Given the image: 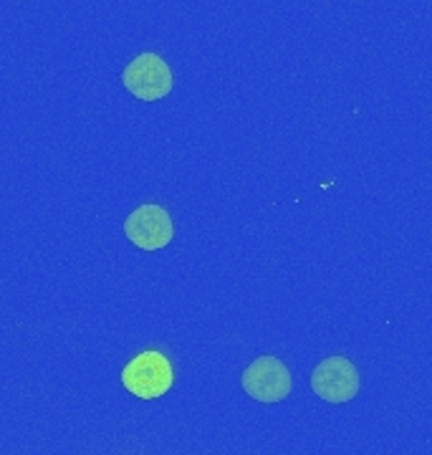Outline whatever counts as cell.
I'll use <instances>...</instances> for the list:
<instances>
[{"instance_id":"obj_5","label":"cell","mask_w":432,"mask_h":455,"mask_svg":"<svg viewBox=\"0 0 432 455\" xmlns=\"http://www.w3.org/2000/svg\"><path fill=\"white\" fill-rule=\"evenodd\" d=\"M124 233L132 243L142 251H160L164 245L172 243L175 226L170 212L157 203H144L140 208L129 212L124 220Z\"/></svg>"},{"instance_id":"obj_2","label":"cell","mask_w":432,"mask_h":455,"mask_svg":"<svg viewBox=\"0 0 432 455\" xmlns=\"http://www.w3.org/2000/svg\"><path fill=\"white\" fill-rule=\"evenodd\" d=\"M240 385L251 400H256L260 405H276V403H284L293 392V377L281 359L263 355L243 370Z\"/></svg>"},{"instance_id":"obj_1","label":"cell","mask_w":432,"mask_h":455,"mask_svg":"<svg viewBox=\"0 0 432 455\" xmlns=\"http://www.w3.org/2000/svg\"><path fill=\"white\" fill-rule=\"evenodd\" d=\"M122 385L129 395L140 400H157L172 390L175 370L170 359L157 349H147L142 355L132 357L122 370Z\"/></svg>"},{"instance_id":"obj_4","label":"cell","mask_w":432,"mask_h":455,"mask_svg":"<svg viewBox=\"0 0 432 455\" xmlns=\"http://www.w3.org/2000/svg\"><path fill=\"white\" fill-rule=\"evenodd\" d=\"M359 372L347 357H329L311 374V390L329 405H347L359 395Z\"/></svg>"},{"instance_id":"obj_3","label":"cell","mask_w":432,"mask_h":455,"mask_svg":"<svg viewBox=\"0 0 432 455\" xmlns=\"http://www.w3.org/2000/svg\"><path fill=\"white\" fill-rule=\"evenodd\" d=\"M122 84L129 94L140 101H160L172 92V68L160 53H140L122 71Z\"/></svg>"}]
</instances>
